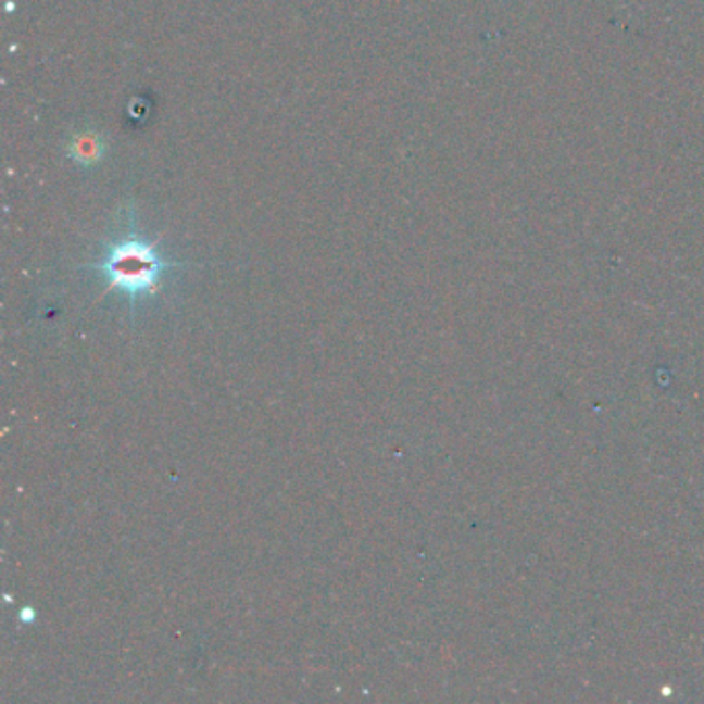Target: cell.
Here are the masks:
<instances>
[{
  "mask_svg": "<svg viewBox=\"0 0 704 704\" xmlns=\"http://www.w3.org/2000/svg\"><path fill=\"white\" fill-rule=\"evenodd\" d=\"M85 267L100 271L108 279V291H123L133 306L139 296L155 293L162 275L183 267V263H169L158 252L153 242H147L130 228L123 240L108 244L102 261Z\"/></svg>",
  "mask_w": 704,
  "mask_h": 704,
  "instance_id": "cell-1",
  "label": "cell"
},
{
  "mask_svg": "<svg viewBox=\"0 0 704 704\" xmlns=\"http://www.w3.org/2000/svg\"><path fill=\"white\" fill-rule=\"evenodd\" d=\"M102 143L98 137L91 135H79L73 139V143L68 147V155L81 164V166H91L102 158Z\"/></svg>",
  "mask_w": 704,
  "mask_h": 704,
  "instance_id": "cell-2",
  "label": "cell"
}]
</instances>
